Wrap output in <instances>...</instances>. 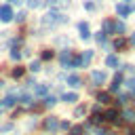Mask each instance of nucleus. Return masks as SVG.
Segmentation results:
<instances>
[{
  "label": "nucleus",
  "instance_id": "obj_6",
  "mask_svg": "<svg viewBox=\"0 0 135 135\" xmlns=\"http://www.w3.org/2000/svg\"><path fill=\"white\" fill-rule=\"evenodd\" d=\"M57 127H59V120H57L55 116H49V118L44 120V129H46V131H55Z\"/></svg>",
  "mask_w": 135,
  "mask_h": 135
},
{
  "label": "nucleus",
  "instance_id": "obj_32",
  "mask_svg": "<svg viewBox=\"0 0 135 135\" xmlns=\"http://www.w3.org/2000/svg\"><path fill=\"white\" fill-rule=\"evenodd\" d=\"M15 19H17V21H23V19H25V13H19V15L15 17Z\"/></svg>",
  "mask_w": 135,
  "mask_h": 135
},
{
  "label": "nucleus",
  "instance_id": "obj_12",
  "mask_svg": "<svg viewBox=\"0 0 135 135\" xmlns=\"http://www.w3.org/2000/svg\"><path fill=\"white\" fill-rule=\"evenodd\" d=\"M120 84H122V76L118 74V76L114 78V82H112V86H110V91H112V93H116V91L120 89Z\"/></svg>",
  "mask_w": 135,
  "mask_h": 135
},
{
  "label": "nucleus",
  "instance_id": "obj_10",
  "mask_svg": "<svg viewBox=\"0 0 135 135\" xmlns=\"http://www.w3.org/2000/svg\"><path fill=\"white\" fill-rule=\"evenodd\" d=\"M68 84L76 89V86H80V84H82V80H80V78H78L76 74H70V76H68Z\"/></svg>",
  "mask_w": 135,
  "mask_h": 135
},
{
  "label": "nucleus",
  "instance_id": "obj_13",
  "mask_svg": "<svg viewBox=\"0 0 135 135\" xmlns=\"http://www.w3.org/2000/svg\"><path fill=\"white\" fill-rule=\"evenodd\" d=\"M65 103H74V101H78V95L76 93H63V97H61Z\"/></svg>",
  "mask_w": 135,
  "mask_h": 135
},
{
  "label": "nucleus",
  "instance_id": "obj_19",
  "mask_svg": "<svg viewBox=\"0 0 135 135\" xmlns=\"http://www.w3.org/2000/svg\"><path fill=\"white\" fill-rule=\"evenodd\" d=\"M30 70H32V72H38V70H40V61H32V63H30Z\"/></svg>",
  "mask_w": 135,
  "mask_h": 135
},
{
  "label": "nucleus",
  "instance_id": "obj_4",
  "mask_svg": "<svg viewBox=\"0 0 135 135\" xmlns=\"http://www.w3.org/2000/svg\"><path fill=\"white\" fill-rule=\"evenodd\" d=\"M78 32H80V38L82 40H89L91 38V30H89V23H78Z\"/></svg>",
  "mask_w": 135,
  "mask_h": 135
},
{
  "label": "nucleus",
  "instance_id": "obj_16",
  "mask_svg": "<svg viewBox=\"0 0 135 135\" xmlns=\"http://www.w3.org/2000/svg\"><path fill=\"white\" fill-rule=\"evenodd\" d=\"M46 91H49L46 84H38V86H36V95H46Z\"/></svg>",
  "mask_w": 135,
  "mask_h": 135
},
{
  "label": "nucleus",
  "instance_id": "obj_20",
  "mask_svg": "<svg viewBox=\"0 0 135 135\" xmlns=\"http://www.w3.org/2000/svg\"><path fill=\"white\" fill-rule=\"evenodd\" d=\"M82 114H86V105H78L76 108V116H82Z\"/></svg>",
  "mask_w": 135,
  "mask_h": 135
},
{
  "label": "nucleus",
  "instance_id": "obj_26",
  "mask_svg": "<svg viewBox=\"0 0 135 135\" xmlns=\"http://www.w3.org/2000/svg\"><path fill=\"white\" fill-rule=\"evenodd\" d=\"M114 32H124V23H114Z\"/></svg>",
  "mask_w": 135,
  "mask_h": 135
},
{
  "label": "nucleus",
  "instance_id": "obj_8",
  "mask_svg": "<svg viewBox=\"0 0 135 135\" xmlns=\"http://www.w3.org/2000/svg\"><path fill=\"white\" fill-rule=\"evenodd\" d=\"M59 59H61V63H63V68H68V65H70V61L74 59V57H72V51H63V53L59 55Z\"/></svg>",
  "mask_w": 135,
  "mask_h": 135
},
{
  "label": "nucleus",
  "instance_id": "obj_30",
  "mask_svg": "<svg viewBox=\"0 0 135 135\" xmlns=\"http://www.w3.org/2000/svg\"><path fill=\"white\" fill-rule=\"evenodd\" d=\"M84 8H86V11H93L95 4H93V2H84Z\"/></svg>",
  "mask_w": 135,
  "mask_h": 135
},
{
  "label": "nucleus",
  "instance_id": "obj_27",
  "mask_svg": "<svg viewBox=\"0 0 135 135\" xmlns=\"http://www.w3.org/2000/svg\"><path fill=\"white\" fill-rule=\"evenodd\" d=\"M44 101H46V105H55V103H57V99H55L53 95H51V97H46Z\"/></svg>",
  "mask_w": 135,
  "mask_h": 135
},
{
  "label": "nucleus",
  "instance_id": "obj_34",
  "mask_svg": "<svg viewBox=\"0 0 135 135\" xmlns=\"http://www.w3.org/2000/svg\"><path fill=\"white\" fill-rule=\"evenodd\" d=\"M11 2H13V4H19V2H21V0H11Z\"/></svg>",
  "mask_w": 135,
  "mask_h": 135
},
{
  "label": "nucleus",
  "instance_id": "obj_29",
  "mask_svg": "<svg viewBox=\"0 0 135 135\" xmlns=\"http://www.w3.org/2000/svg\"><path fill=\"white\" fill-rule=\"evenodd\" d=\"M124 44H127L124 40H116V44H114V46H116V49H124Z\"/></svg>",
  "mask_w": 135,
  "mask_h": 135
},
{
  "label": "nucleus",
  "instance_id": "obj_15",
  "mask_svg": "<svg viewBox=\"0 0 135 135\" xmlns=\"http://www.w3.org/2000/svg\"><path fill=\"white\" fill-rule=\"evenodd\" d=\"M103 30H105V34H112L114 32V23L112 21H103Z\"/></svg>",
  "mask_w": 135,
  "mask_h": 135
},
{
  "label": "nucleus",
  "instance_id": "obj_7",
  "mask_svg": "<svg viewBox=\"0 0 135 135\" xmlns=\"http://www.w3.org/2000/svg\"><path fill=\"white\" fill-rule=\"evenodd\" d=\"M116 13H118L120 17H127V15L131 13V6H129V4H122V2H120V4H116Z\"/></svg>",
  "mask_w": 135,
  "mask_h": 135
},
{
  "label": "nucleus",
  "instance_id": "obj_14",
  "mask_svg": "<svg viewBox=\"0 0 135 135\" xmlns=\"http://www.w3.org/2000/svg\"><path fill=\"white\" fill-rule=\"evenodd\" d=\"M97 101H99V103H110V95H108V93H99V95H97Z\"/></svg>",
  "mask_w": 135,
  "mask_h": 135
},
{
  "label": "nucleus",
  "instance_id": "obj_28",
  "mask_svg": "<svg viewBox=\"0 0 135 135\" xmlns=\"http://www.w3.org/2000/svg\"><path fill=\"white\" fill-rule=\"evenodd\" d=\"M42 59H53V51H44L42 53Z\"/></svg>",
  "mask_w": 135,
  "mask_h": 135
},
{
  "label": "nucleus",
  "instance_id": "obj_3",
  "mask_svg": "<svg viewBox=\"0 0 135 135\" xmlns=\"http://www.w3.org/2000/svg\"><path fill=\"white\" fill-rule=\"evenodd\" d=\"M13 17H15V15H13V8H11L8 4H2V6H0V21L8 23Z\"/></svg>",
  "mask_w": 135,
  "mask_h": 135
},
{
  "label": "nucleus",
  "instance_id": "obj_31",
  "mask_svg": "<svg viewBox=\"0 0 135 135\" xmlns=\"http://www.w3.org/2000/svg\"><path fill=\"white\" fill-rule=\"evenodd\" d=\"M11 57H13V59H17V61H19V57H21V53H19V51H13V53H11Z\"/></svg>",
  "mask_w": 135,
  "mask_h": 135
},
{
  "label": "nucleus",
  "instance_id": "obj_1",
  "mask_svg": "<svg viewBox=\"0 0 135 135\" xmlns=\"http://www.w3.org/2000/svg\"><path fill=\"white\" fill-rule=\"evenodd\" d=\"M42 23L44 25H57V23H65V17L61 15V13H46L44 15V19H42Z\"/></svg>",
  "mask_w": 135,
  "mask_h": 135
},
{
  "label": "nucleus",
  "instance_id": "obj_33",
  "mask_svg": "<svg viewBox=\"0 0 135 135\" xmlns=\"http://www.w3.org/2000/svg\"><path fill=\"white\" fill-rule=\"evenodd\" d=\"M131 44L135 46V34H131Z\"/></svg>",
  "mask_w": 135,
  "mask_h": 135
},
{
  "label": "nucleus",
  "instance_id": "obj_5",
  "mask_svg": "<svg viewBox=\"0 0 135 135\" xmlns=\"http://www.w3.org/2000/svg\"><path fill=\"white\" fill-rule=\"evenodd\" d=\"M103 118H105V120H110V122H114V124H120V116H118V112H116V110H108Z\"/></svg>",
  "mask_w": 135,
  "mask_h": 135
},
{
  "label": "nucleus",
  "instance_id": "obj_25",
  "mask_svg": "<svg viewBox=\"0 0 135 135\" xmlns=\"http://www.w3.org/2000/svg\"><path fill=\"white\" fill-rule=\"evenodd\" d=\"M27 6H30V8H36V6H40V0H27Z\"/></svg>",
  "mask_w": 135,
  "mask_h": 135
},
{
  "label": "nucleus",
  "instance_id": "obj_24",
  "mask_svg": "<svg viewBox=\"0 0 135 135\" xmlns=\"http://www.w3.org/2000/svg\"><path fill=\"white\" fill-rule=\"evenodd\" d=\"M127 86H129V91L131 93H135V80L131 78V80H127Z\"/></svg>",
  "mask_w": 135,
  "mask_h": 135
},
{
  "label": "nucleus",
  "instance_id": "obj_23",
  "mask_svg": "<svg viewBox=\"0 0 135 135\" xmlns=\"http://www.w3.org/2000/svg\"><path fill=\"white\" fill-rule=\"evenodd\" d=\"M4 105H15V97H13V95H8V97L4 99Z\"/></svg>",
  "mask_w": 135,
  "mask_h": 135
},
{
  "label": "nucleus",
  "instance_id": "obj_2",
  "mask_svg": "<svg viewBox=\"0 0 135 135\" xmlns=\"http://www.w3.org/2000/svg\"><path fill=\"white\" fill-rule=\"evenodd\" d=\"M91 80H93V84H95V86H101V84L108 80V76H105V72L95 70V72H91Z\"/></svg>",
  "mask_w": 135,
  "mask_h": 135
},
{
  "label": "nucleus",
  "instance_id": "obj_9",
  "mask_svg": "<svg viewBox=\"0 0 135 135\" xmlns=\"http://www.w3.org/2000/svg\"><path fill=\"white\" fill-rule=\"evenodd\" d=\"M91 59H93V51L82 53V55H80V65H82V68H86V65L91 63Z\"/></svg>",
  "mask_w": 135,
  "mask_h": 135
},
{
  "label": "nucleus",
  "instance_id": "obj_22",
  "mask_svg": "<svg viewBox=\"0 0 135 135\" xmlns=\"http://www.w3.org/2000/svg\"><path fill=\"white\" fill-rule=\"evenodd\" d=\"M95 40H97V42H105V32H99V34L95 36Z\"/></svg>",
  "mask_w": 135,
  "mask_h": 135
},
{
  "label": "nucleus",
  "instance_id": "obj_11",
  "mask_svg": "<svg viewBox=\"0 0 135 135\" xmlns=\"http://www.w3.org/2000/svg\"><path fill=\"white\" fill-rule=\"evenodd\" d=\"M105 65L108 68H118V57L116 55H108L105 57Z\"/></svg>",
  "mask_w": 135,
  "mask_h": 135
},
{
  "label": "nucleus",
  "instance_id": "obj_21",
  "mask_svg": "<svg viewBox=\"0 0 135 135\" xmlns=\"http://www.w3.org/2000/svg\"><path fill=\"white\" fill-rule=\"evenodd\" d=\"M91 120H93L95 124H99V122H103L105 118H103V116H99V114H95V116H91Z\"/></svg>",
  "mask_w": 135,
  "mask_h": 135
},
{
  "label": "nucleus",
  "instance_id": "obj_18",
  "mask_svg": "<svg viewBox=\"0 0 135 135\" xmlns=\"http://www.w3.org/2000/svg\"><path fill=\"white\" fill-rule=\"evenodd\" d=\"M70 135H82V127H80V124L72 127V133H70Z\"/></svg>",
  "mask_w": 135,
  "mask_h": 135
},
{
  "label": "nucleus",
  "instance_id": "obj_35",
  "mask_svg": "<svg viewBox=\"0 0 135 135\" xmlns=\"http://www.w3.org/2000/svg\"><path fill=\"white\" fill-rule=\"evenodd\" d=\"M124 2H129V0H124Z\"/></svg>",
  "mask_w": 135,
  "mask_h": 135
},
{
  "label": "nucleus",
  "instance_id": "obj_17",
  "mask_svg": "<svg viewBox=\"0 0 135 135\" xmlns=\"http://www.w3.org/2000/svg\"><path fill=\"white\" fill-rule=\"evenodd\" d=\"M21 76H23V68H19V65H17V68L13 70V78H21Z\"/></svg>",
  "mask_w": 135,
  "mask_h": 135
}]
</instances>
